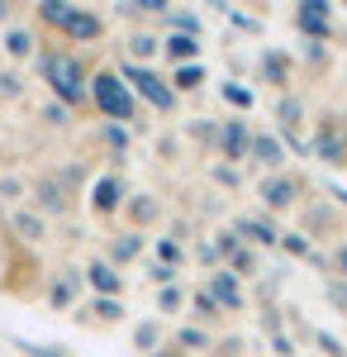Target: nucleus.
Returning <instances> with one entry per match:
<instances>
[{"label":"nucleus","mask_w":347,"mask_h":357,"mask_svg":"<svg viewBox=\"0 0 347 357\" xmlns=\"http://www.w3.org/2000/svg\"><path fill=\"white\" fill-rule=\"evenodd\" d=\"M5 262H10V238H0V272H5Z\"/></svg>","instance_id":"603ef678"},{"label":"nucleus","mask_w":347,"mask_h":357,"mask_svg":"<svg viewBox=\"0 0 347 357\" xmlns=\"http://www.w3.org/2000/svg\"><path fill=\"white\" fill-rule=\"evenodd\" d=\"M0 24H5V29L15 24V5H5V0H0Z\"/></svg>","instance_id":"3c124183"},{"label":"nucleus","mask_w":347,"mask_h":357,"mask_svg":"<svg viewBox=\"0 0 347 357\" xmlns=\"http://www.w3.org/2000/svg\"><path fill=\"white\" fill-rule=\"evenodd\" d=\"M242 353H247V348H242V338H238V333L219 343V357H242Z\"/></svg>","instance_id":"09e8293b"},{"label":"nucleus","mask_w":347,"mask_h":357,"mask_svg":"<svg viewBox=\"0 0 347 357\" xmlns=\"http://www.w3.org/2000/svg\"><path fill=\"white\" fill-rule=\"evenodd\" d=\"M214 181H219L224 191H238V186H242V172H238V167H229V162H219V167H214Z\"/></svg>","instance_id":"a19ab883"},{"label":"nucleus","mask_w":347,"mask_h":357,"mask_svg":"<svg viewBox=\"0 0 347 357\" xmlns=\"http://www.w3.org/2000/svg\"><path fill=\"white\" fill-rule=\"evenodd\" d=\"M77 324H124V301L95 296L91 305H77Z\"/></svg>","instance_id":"aec40b11"},{"label":"nucleus","mask_w":347,"mask_h":357,"mask_svg":"<svg viewBox=\"0 0 347 357\" xmlns=\"http://www.w3.org/2000/svg\"><path fill=\"white\" fill-rule=\"evenodd\" d=\"M153 57H162V38H157V33H143V29H138V33H129V57H124V62L148 67Z\"/></svg>","instance_id":"393cba45"},{"label":"nucleus","mask_w":347,"mask_h":357,"mask_svg":"<svg viewBox=\"0 0 347 357\" xmlns=\"http://www.w3.org/2000/svg\"><path fill=\"white\" fill-rule=\"evenodd\" d=\"M148 286L153 291H162V286H176V267H167V262H148Z\"/></svg>","instance_id":"4c0bfd02"},{"label":"nucleus","mask_w":347,"mask_h":357,"mask_svg":"<svg viewBox=\"0 0 347 357\" xmlns=\"http://www.w3.org/2000/svg\"><path fill=\"white\" fill-rule=\"evenodd\" d=\"M200 48H205V43H200V38H186V33H167V38H162V53L171 57L176 67H186V62H200Z\"/></svg>","instance_id":"5701e85b"},{"label":"nucleus","mask_w":347,"mask_h":357,"mask_svg":"<svg viewBox=\"0 0 347 357\" xmlns=\"http://www.w3.org/2000/svg\"><path fill=\"white\" fill-rule=\"evenodd\" d=\"M343 138H347V119H343Z\"/></svg>","instance_id":"864d4df0"},{"label":"nucleus","mask_w":347,"mask_h":357,"mask_svg":"<svg viewBox=\"0 0 347 357\" xmlns=\"http://www.w3.org/2000/svg\"><path fill=\"white\" fill-rule=\"evenodd\" d=\"M219 158H229V167H238L252 158V124L247 119H224L219 124Z\"/></svg>","instance_id":"1a4fd4ad"},{"label":"nucleus","mask_w":347,"mask_h":357,"mask_svg":"<svg viewBox=\"0 0 347 357\" xmlns=\"http://www.w3.org/2000/svg\"><path fill=\"white\" fill-rule=\"evenodd\" d=\"M186 296H190V291H181V286H162V291H157V314H181Z\"/></svg>","instance_id":"f704fd0d"},{"label":"nucleus","mask_w":347,"mask_h":357,"mask_svg":"<svg viewBox=\"0 0 347 357\" xmlns=\"http://www.w3.org/2000/svg\"><path fill=\"white\" fill-rule=\"evenodd\" d=\"M20 91H24V77H20V72H5V77H0V96H10V100H15Z\"/></svg>","instance_id":"49530a36"},{"label":"nucleus","mask_w":347,"mask_h":357,"mask_svg":"<svg viewBox=\"0 0 347 357\" xmlns=\"http://www.w3.org/2000/svg\"><path fill=\"white\" fill-rule=\"evenodd\" d=\"M43 124H48V129H67V124H72V119H67V105L48 100V105H43Z\"/></svg>","instance_id":"37998d69"},{"label":"nucleus","mask_w":347,"mask_h":357,"mask_svg":"<svg viewBox=\"0 0 347 357\" xmlns=\"http://www.w3.org/2000/svg\"><path fill=\"white\" fill-rule=\"evenodd\" d=\"M33 210H38L43 220H62V215L77 210V195L67 191L57 176H38V181H33Z\"/></svg>","instance_id":"6e6552de"},{"label":"nucleus","mask_w":347,"mask_h":357,"mask_svg":"<svg viewBox=\"0 0 347 357\" xmlns=\"http://www.w3.org/2000/svg\"><path fill=\"white\" fill-rule=\"evenodd\" d=\"M295 29L309 43H328L333 38V0H304V5H295Z\"/></svg>","instance_id":"0eeeda50"},{"label":"nucleus","mask_w":347,"mask_h":357,"mask_svg":"<svg viewBox=\"0 0 347 357\" xmlns=\"http://www.w3.org/2000/svg\"><path fill=\"white\" fill-rule=\"evenodd\" d=\"M124 200H129V191H124V176H119V172H105V176L91 186V210H95L100 220L119 215V210H124Z\"/></svg>","instance_id":"9b49d317"},{"label":"nucleus","mask_w":347,"mask_h":357,"mask_svg":"<svg viewBox=\"0 0 347 357\" xmlns=\"http://www.w3.org/2000/svg\"><path fill=\"white\" fill-rule=\"evenodd\" d=\"M171 348H181L186 357L205 353V348H210V329H200V324H181V329H176V338H171Z\"/></svg>","instance_id":"cd10ccee"},{"label":"nucleus","mask_w":347,"mask_h":357,"mask_svg":"<svg viewBox=\"0 0 347 357\" xmlns=\"http://www.w3.org/2000/svg\"><path fill=\"white\" fill-rule=\"evenodd\" d=\"M219 15H224V20H229L233 29H242V33H262V20L242 15V10H233V5H219Z\"/></svg>","instance_id":"c9c22d12"},{"label":"nucleus","mask_w":347,"mask_h":357,"mask_svg":"<svg viewBox=\"0 0 347 357\" xmlns=\"http://www.w3.org/2000/svg\"><path fill=\"white\" fill-rule=\"evenodd\" d=\"M205 291L214 296V305L224 310V314H238V310H247V286H242L238 276L229 272V267H219V272H210V281H205Z\"/></svg>","instance_id":"9d476101"},{"label":"nucleus","mask_w":347,"mask_h":357,"mask_svg":"<svg viewBox=\"0 0 347 357\" xmlns=\"http://www.w3.org/2000/svg\"><path fill=\"white\" fill-rule=\"evenodd\" d=\"M134 348L138 357H153L162 348V324H157V314L153 319H143V324H134Z\"/></svg>","instance_id":"c85d7f7f"},{"label":"nucleus","mask_w":347,"mask_h":357,"mask_svg":"<svg viewBox=\"0 0 347 357\" xmlns=\"http://www.w3.org/2000/svg\"><path fill=\"white\" fill-rule=\"evenodd\" d=\"M81 286H86V276H81L77 267H57V272L48 276V286H43V301H48V310H57V314L77 310V305H81Z\"/></svg>","instance_id":"423d86ee"},{"label":"nucleus","mask_w":347,"mask_h":357,"mask_svg":"<svg viewBox=\"0 0 347 357\" xmlns=\"http://www.w3.org/2000/svg\"><path fill=\"white\" fill-rule=\"evenodd\" d=\"M271 353H276V357H295L291 333H271Z\"/></svg>","instance_id":"de8ad7c7"},{"label":"nucleus","mask_w":347,"mask_h":357,"mask_svg":"<svg viewBox=\"0 0 347 357\" xmlns=\"http://www.w3.org/2000/svg\"><path fill=\"white\" fill-rule=\"evenodd\" d=\"M281 252H286V257H300V262H314V243H309V238H304V234H281Z\"/></svg>","instance_id":"2f4dec72"},{"label":"nucleus","mask_w":347,"mask_h":357,"mask_svg":"<svg viewBox=\"0 0 347 357\" xmlns=\"http://www.w3.org/2000/svg\"><path fill=\"white\" fill-rule=\"evenodd\" d=\"M100 138H105L114 153H129V143H134V129H129V124H100Z\"/></svg>","instance_id":"72a5a7b5"},{"label":"nucleus","mask_w":347,"mask_h":357,"mask_svg":"<svg viewBox=\"0 0 347 357\" xmlns=\"http://www.w3.org/2000/svg\"><path fill=\"white\" fill-rule=\"evenodd\" d=\"M157 24L167 29V33H186V38H200V33H205V20H200L195 10H171V5H167V15H162Z\"/></svg>","instance_id":"4be33fe9"},{"label":"nucleus","mask_w":347,"mask_h":357,"mask_svg":"<svg viewBox=\"0 0 347 357\" xmlns=\"http://www.w3.org/2000/svg\"><path fill=\"white\" fill-rule=\"evenodd\" d=\"M119 215L129 220V229H134V234H143V229H157L162 200H157V195H148V191H134L129 200H124V210H119Z\"/></svg>","instance_id":"4468645a"},{"label":"nucleus","mask_w":347,"mask_h":357,"mask_svg":"<svg viewBox=\"0 0 347 357\" xmlns=\"http://www.w3.org/2000/svg\"><path fill=\"white\" fill-rule=\"evenodd\" d=\"M86 281H91V291H95V296L124 301V276H119V267H109L105 257H95V262L86 267Z\"/></svg>","instance_id":"f3484780"},{"label":"nucleus","mask_w":347,"mask_h":357,"mask_svg":"<svg viewBox=\"0 0 347 357\" xmlns=\"http://www.w3.org/2000/svg\"><path fill=\"white\" fill-rule=\"evenodd\" d=\"M186 305H190V314L200 319V329H205V324H214V319L224 314V310L214 305V296H210V291H205V286H195V291H190V296H186Z\"/></svg>","instance_id":"c756f323"},{"label":"nucleus","mask_w":347,"mask_h":357,"mask_svg":"<svg viewBox=\"0 0 347 357\" xmlns=\"http://www.w3.org/2000/svg\"><path fill=\"white\" fill-rule=\"evenodd\" d=\"M153 262H167V267H176V272H181V262H186V248L176 243V238H167V234H162V238H157V257H153Z\"/></svg>","instance_id":"473e14b6"},{"label":"nucleus","mask_w":347,"mask_h":357,"mask_svg":"<svg viewBox=\"0 0 347 357\" xmlns=\"http://www.w3.org/2000/svg\"><path fill=\"white\" fill-rule=\"evenodd\" d=\"M190 138H200V143L219 148V124H214V119H205V124H190Z\"/></svg>","instance_id":"c03bdc74"},{"label":"nucleus","mask_w":347,"mask_h":357,"mask_svg":"<svg viewBox=\"0 0 347 357\" xmlns=\"http://www.w3.org/2000/svg\"><path fill=\"white\" fill-rule=\"evenodd\" d=\"M119 77L129 82V91H134V96H143L148 105H157L162 114H171L176 105H181V96L171 91V82L162 77L157 67H134V62H119Z\"/></svg>","instance_id":"7ed1b4c3"},{"label":"nucleus","mask_w":347,"mask_h":357,"mask_svg":"<svg viewBox=\"0 0 347 357\" xmlns=\"http://www.w3.org/2000/svg\"><path fill=\"white\" fill-rule=\"evenodd\" d=\"M247 162H257L267 176L271 172H286V143L276 134H252V158Z\"/></svg>","instance_id":"dca6fc26"},{"label":"nucleus","mask_w":347,"mask_h":357,"mask_svg":"<svg viewBox=\"0 0 347 357\" xmlns=\"http://www.w3.org/2000/svg\"><path fill=\"white\" fill-rule=\"evenodd\" d=\"M262 329H267V338L271 333H286V319H281V305H262Z\"/></svg>","instance_id":"79ce46f5"},{"label":"nucleus","mask_w":347,"mask_h":357,"mask_svg":"<svg viewBox=\"0 0 347 357\" xmlns=\"http://www.w3.org/2000/svg\"><path fill=\"white\" fill-rule=\"evenodd\" d=\"M300 220H304V238H309V243H314V238H328V229H338V205L309 200V205L300 210Z\"/></svg>","instance_id":"a211bd4d"},{"label":"nucleus","mask_w":347,"mask_h":357,"mask_svg":"<svg viewBox=\"0 0 347 357\" xmlns=\"http://www.w3.org/2000/svg\"><path fill=\"white\" fill-rule=\"evenodd\" d=\"M57 33H67L72 43H100V38H105V15H95V10L77 5V10L67 15V24L57 29Z\"/></svg>","instance_id":"ddd939ff"},{"label":"nucleus","mask_w":347,"mask_h":357,"mask_svg":"<svg viewBox=\"0 0 347 357\" xmlns=\"http://www.w3.org/2000/svg\"><path fill=\"white\" fill-rule=\"evenodd\" d=\"M328 267H333V276H338V281H347V243H333V252H328Z\"/></svg>","instance_id":"a18cd8bd"},{"label":"nucleus","mask_w":347,"mask_h":357,"mask_svg":"<svg viewBox=\"0 0 347 357\" xmlns=\"http://www.w3.org/2000/svg\"><path fill=\"white\" fill-rule=\"evenodd\" d=\"M323 301L333 305L338 314H347V281H338V276H328V281H323Z\"/></svg>","instance_id":"e433bc0d"},{"label":"nucleus","mask_w":347,"mask_h":357,"mask_svg":"<svg viewBox=\"0 0 347 357\" xmlns=\"http://www.w3.org/2000/svg\"><path fill=\"white\" fill-rule=\"evenodd\" d=\"M167 82H171V91H176V96H190V91H200V86H205V62H186V67H176Z\"/></svg>","instance_id":"bb28decb"},{"label":"nucleus","mask_w":347,"mask_h":357,"mask_svg":"<svg viewBox=\"0 0 347 357\" xmlns=\"http://www.w3.org/2000/svg\"><path fill=\"white\" fill-rule=\"evenodd\" d=\"M10 234H15L20 243L38 248V243H48V220H43L38 210H15V215H10Z\"/></svg>","instance_id":"6ab92c4d"},{"label":"nucleus","mask_w":347,"mask_h":357,"mask_svg":"<svg viewBox=\"0 0 347 357\" xmlns=\"http://www.w3.org/2000/svg\"><path fill=\"white\" fill-rule=\"evenodd\" d=\"M38 72H43V86L53 91L57 105H86L91 100V67L81 53H67V48H38Z\"/></svg>","instance_id":"f257e3e1"},{"label":"nucleus","mask_w":347,"mask_h":357,"mask_svg":"<svg viewBox=\"0 0 347 357\" xmlns=\"http://www.w3.org/2000/svg\"><path fill=\"white\" fill-rule=\"evenodd\" d=\"M138 252H143V234L124 229V234H114V238L105 243V262H109V267H129Z\"/></svg>","instance_id":"412c9836"},{"label":"nucleus","mask_w":347,"mask_h":357,"mask_svg":"<svg viewBox=\"0 0 347 357\" xmlns=\"http://www.w3.org/2000/svg\"><path fill=\"white\" fill-rule=\"evenodd\" d=\"M15 195H20V181H15V176H5V181H0V200H15Z\"/></svg>","instance_id":"8fccbe9b"},{"label":"nucleus","mask_w":347,"mask_h":357,"mask_svg":"<svg viewBox=\"0 0 347 357\" xmlns=\"http://www.w3.org/2000/svg\"><path fill=\"white\" fill-rule=\"evenodd\" d=\"M304 143H309V158H319L323 167H347V138H343V119L338 114H319L314 134Z\"/></svg>","instance_id":"20e7f679"},{"label":"nucleus","mask_w":347,"mask_h":357,"mask_svg":"<svg viewBox=\"0 0 347 357\" xmlns=\"http://www.w3.org/2000/svg\"><path fill=\"white\" fill-rule=\"evenodd\" d=\"M5 53L15 57V62H24V57H38V38H33V29L10 24V29H5Z\"/></svg>","instance_id":"b1692460"},{"label":"nucleus","mask_w":347,"mask_h":357,"mask_svg":"<svg viewBox=\"0 0 347 357\" xmlns=\"http://www.w3.org/2000/svg\"><path fill=\"white\" fill-rule=\"evenodd\" d=\"M309 338L319 343V353H323V357H347V348H343V343H338V338H333L328 329H314V324H309Z\"/></svg>","instance_id":"ea45409f"},{"label":"nucleus","mask_w":347,"mask_h":357,"mask_svg":"<svg viewBox=\"0 0 347 357\" xmlns=\"http://www.w3.org/2000/svg\"><path fill=\"white\" fill-rule=\"evenodd\" d=\"M219 96H224L229 105H238V110H252V91L238 86V82H224V86H219Z\"/></svg>","instance_id":"58836bf2"},{"label":"nucleus","mask_w":347,"mask_h":357,"mask_svg":"<svg viewBox=\"0 0 347 357\" xmlns=\"http://www.w3.org/2000/svg\"><path fill=\"white\" fill-rule=\"evenodd\" d=\"M257 200H262V210L276 220V215H286V210L300 205V181H295L291 172H271V176H262V186H257Z\"/></svg>","instance_id":"39448f33"},{"label":"nucleus","mask_w":347,"mask_h":357,"mask_svg":"<svg viewBox=\"0 0 347 357\" xmlns=\"http://www.w3.org/2000/svg\"><path fill=\"white\" fill-rule=\"evenodd\" d=\"M233 234L252 248H276L281 243V224L271 220V215H238V220H233Z\"/></svg>","instance_id":"f8f14e48"},{"label":"nucleus","mask_w":347,"mask_h":357,"mask_svg":"<svg viewBox=\"0 0 347 357\" xmlns=\"http://www.w3.org/2000/svg\"><path fill=\"white\" fill-rule=\"evenodd\" d=\"M72 10H77L72 0H38V5H33V20H38L43 29H62Z\"/></svg>","instance_id":"a878e982"},{"label":"nucleus","mask_w":347,"mask_h":357,"mask_svg":"<svg viewBox=\"0 0 347 357\" xmlns=\"http://www.w3.org/2000/svg\"><path fill=\"white\" fill-rule=\"evenodd\" d=\"M10 343L20 348V357H72L62 343H29V338H20V333H10Z\"/></svg>","instance_id":"7c9ffc66"},{"label":"nucleus","mask_w":347,"mask_h":357,"mask_svg":"<svg viewBox=\"0 0 347 357\" xmlns=\"http://www.w3.org/2000/svg\"><path fill=\"white\" fill-rule=\"evenodd\" d=\"M257 77L262 82H271L281 96L291 91V77H295V62H291V53H281V48H267V53L257 57Z\"/></svg>","instance_id":"2eb2a0df"},{"label":"nucleus","mask_w":347,"mask_h":357,"mask_svg":"<svg viewBox=\"0 0 347 357\" xmlns=\"http://www.w3.org/2000/svg\"><path fill=\"white\" fill-rule=\"evenodd\" d=\"M91 105L105 114V124H138V96L114 67L91 72Z\"/></svg>","instance_id":"f03ea898"}]
</instances>
